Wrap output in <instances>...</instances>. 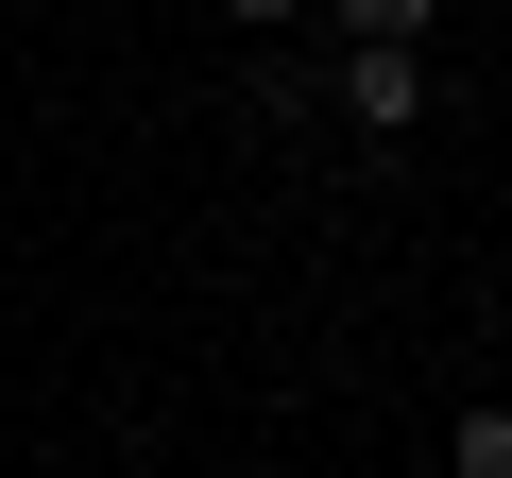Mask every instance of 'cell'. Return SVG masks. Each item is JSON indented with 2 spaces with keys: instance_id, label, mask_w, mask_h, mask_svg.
I'll return each instance as SVG.
<instances>
[{
  "instance_id": "obj_1",
  "label": "cell",
  "mask_w": 512,
  "mask_h": 478,
  "mask_svg": "<svg viewBox=\"0 0 512 478\" xmlns=\"http://www.w3.org/2000/svg\"><path fill=\"white\" fill-rule=\"evenodd\" d=\"M325 103H342L359 137H410V120H427V35H359V52L325 69Z\"/></svg>"
},
{
  "instance_id": "obj_2",
  "label": "cell",
  "mask_w": 512,
  "mask_h": 478,
  "mask_svg": "<svg viewBox=\"0 0 512 478\" xmlns=\"http://www.w3.org/2000/svg\"><path fill=\"white\" fill-rule=\"evenodd\" d=\"M444 478H512V410H461V444H444Z\"/></svg>"
},
{
  "instance_id": "obj_3",
  "label": "cell",
  "mask_w": 512,
  "mask_h": 478,
  "mask_svg": "<svg viewBox=\"0 0 512 478\" xmlns=\"http://www.w3.org/2000/svg\"><path fill=\"white\" fill-rule=\"evenodd\" d=\"M342 35H427V0H342Z\"/></svg>"
},
{
  "instance_id": "obj_4",
  "label": "cell",
  "mask_w": 512,
  "mask_h": 478,
  "mask_svg": "<svg viewBox=\"0 0 512 478\" xmlns=\"http://www.w3.org/2000/svg\"><path fill=\"white\" fill-rule=\"evenodd\" d=\"M222 18H256V35H291V18H308V0H222Z\"/></svg>"
}]
</instances>
